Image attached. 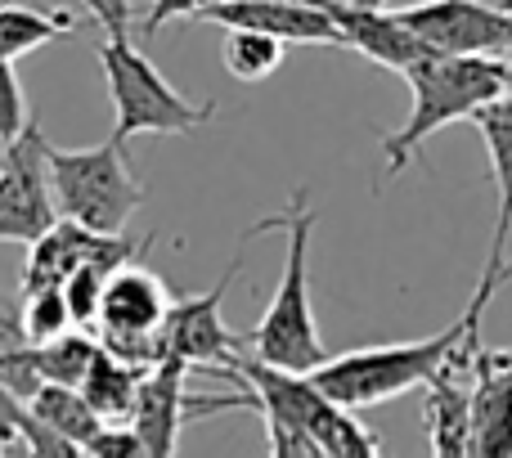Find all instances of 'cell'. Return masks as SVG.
<instances>
[{
  "instance_id": "1",
  "label": "cell",
  "mask_w": 512,
  "mask_h": 458,
  "mask_svg": "<svg viewBox=\"0 0 512 458\" xmlns=\"http://www.w3.org/2000/svg\"><path fill=\"white\" fill-rule=\"evenodd\" d=\"M230 378H239L243 391H252V405L265 414V441L279 458H373L378 436L355 418V409L337 405L333 396L310 382V373L279 369V364L256 360L252 351H239L225 364Z\"/></svg>"
},
{
  "instance_id": "2",
  "label": "cell",
  "mask_w": 512,
  "mask_h": 458,
  "mask_svg": "<svg viewBox=\"0 0 512 458\" xmlns=\"http://www.w3.org/2000/svg\"><path fill=\"white\" fill-rule=\"evenodd\" d=\"M508 274H512L508 265H486L468 310H463L450 328H441L436 337L369 346V351H346V355H324V360L310 369V382L346 409H369V405H382V400L405 396V391H414V387H427V382L441 373V364L454 355V346L463 342V333L481 324V310H486V301L495 297L499 283H504Z\"/></svg>"
},
{
  "instance_id": "3",
  "label": "cell",
  "mask_w": 512,
  "mask_h": 458,
  "mask_svg": "<svg viewBox=\"0 0 512 458\" xmlns=\"http://www.w3.org/2000/svg\"><path fill=\"white\" fill-rule=\"evenodd\" d=\"M256 229H283V234H288V252H283L279 288H274L261 324L243 337V346L265 364L310 373L328 355L324 342H319L315 306H310V234H315L310 189H292L288 207L274 212V216H265V221H256L252 234Z\"/></svg>"
},
{
  "instance_id": "4",
  "label": "cell",
  "mask_w": 512,
  "mask_h": 458,
  "mask_svg": "<svg viewBox=\"0 0 512 458\" xmlns=\"http://www.w3.org/2000/svg\"><path fill=\"white\" fill-rule=\"evenodd\" d=\"M409 81V117L391 135H382L378 153L387 162V180H396L405 167H414L423 144L441 126L472 117L486 99L504 90V59L495 54H427L423 63L405 72Z\"/></svg>"
},
{
  "instance_id": "5",
  "label": "cell",
  "mask_w": 512,
  "mask_h": 458,
  "mask_svg": "<svg viewBox=\"0 0 512 458\" xmlns=\"http://www.w3.org/2000/svg\"><path fill=\"white\" fill-rule=\"evenodd\" d=\"M45 176L54 212L99 234H122L135 207L144 203V185L135 180L126 144L117 135L95 149H54L45 140Z\"/></svg>"
},
{
  "instance_id": "6",
  "label": "cell",
  "mask_w": 512,
  "mask_h": 458,
  "mask_svg": "<svg viewBox=\"0 0 512 458\" xmlns=\"http://www.w3.org/2000/svg\"><path fill=\"white\" fill-rule=\"evenodd\" d=\"M99 63H104V81L113 95V135L117 140H135V135H194L216 117V104H194L185 99L153 59L131 45V36H104L99 45Z\"/></svg>"
},
{
  "instance_id": "7",
  "label": "cell",
  "mask_w": 512,
  "mask_h": 458,
  "mask_svg": "<svg viewBox=\"0 0 512 458\" xmlns=\"http://www.w3.org/2000/svg\"><path fill=\"white\" fill-rule=\"evenodd\" d=\"M167 288L153 270H144L140 261H126L108 274L104 283V297H99V315H95V328L99 346H108L113 355L122 360L140 364L149 369L153 360L167 355L162 346V319H167Z\"/></svg>"
},
{
  "instance_id": "8",
  "label": "cell",
  "mask_w": 512,
  "mask_h": 458,
  "mask_svg": "<svg viewBox=\"0 0 512 458\" xmlns=\"http://www.w3.org/2000/svg\"><path fill=\"white\" fill-rule=\"evenodd\" d=\"M50 176H45V135L27 117V126L5 144L0 158V243H32L54 225Z\"/></svg>"
},
{
  "instance_id": "9",
  "label": "cell",
  "mask_w": 512,
  "mask_h": 458,
  "mask_svg": "<svg viewBox=\"0 0 512 458\" xmlns=\"http://www.w3.org/2000/svg\"><path fill=\"white\" fill-rule=\"evenodd\" d=\"M243 270V252H234V261L225 265V274L216 279V288L207 292H189V297L171 301L167 306V319H162V346L171 355L189 364V369H212V364H230L234 355L243 351V337L225 328V292L234 288Z\"/></svg>"
},
{
  "instance_id": "10",
  "label": "cell",
  "mask_w": 512,
  "mask_h": 458,
  "mask_svg": "<svg viewBox=\"0 0 512 458\" xmlns=\"http://www.w3.org/2000/svg\"><path fill=\"white\" fill-rule=\"evenodd\" d=\"M405 27L432 54H495L512 50V14L481 0H423L414 9H396Z\"/></svg>"
},
{
  "instance_id": "11",
  "label": "cell",
  "mask_w": 512,
  "mask_h": 458,
  "mask_svg": "<svg viewBox=\"0 0 512 458\" xmlns=\"http://www.w3.org/2000/svg\"><path fill=\"white\" fill-rule=\"evenodd\" d=\"M198 18L216 27H252V32L279 36L283 45H342L333 9L301 5V0H212Z\"/></svg>"
},
{
  "instance_id": "12",
  "label": "cell",
  "mask_w": 512,
  "mask_h": 458,
  "mask_svg": "<svg viewBox=\"0 0 512 458\" xmlns=\"http://www.w3.org/2000/svg\"><path fill=\"white\" fill-rule=\"evenodd\" d=\"M185 378H189V364L180 355H162L144 369L140 387H135V405L126 423L135 427V436L144 441V454H176L180 445V427H185Z\"/></svg>"
},
{
  "instance_id": "13",
  "label": "cell",
  "mask_w": 512,
  "mask_h": 458,
  "mask_svg": "<svg viewBox=\"0 0 512 458\" xmlns=\"http://www.w3.org/2000/svg\"><path fill=\"white\" fill-rule=\"evenodd\" d=\"M472 454L508 458L512 454V351H490L481 342L472 364Z\"/></svg>"
},
{
  "instance_id": "14",
  "label": "cell",
  "mask_w": 512,
  "mask_h": 458,
  "mask_svg": "<svg viewBox=\"0 0 512 458\" xmlns=\"http://www.w3.org/2000/svg\"><path fill=\"white\" fill-rule=\"evenodd\" d=\"M333 23H337V32H342L346 50L364 54V59L382 63V68L400 72V77L432 54L405 27V18L387 14V9H364V5H351V0H333Z\"/></svg>"
},
{
  "instance_id": "15",
  "label": "cell",
  "mask_w": 512,
  "mask_h": 458,
  "mask_svg": "<svg viewBox=\"0 0 512 458\" xmlns=\"http://www.w3.org/2000/svg\"><path fill=\"white\" fill-rule=\"evenodd\" d=\"M472 126H477L481 140H486L490 167H495V189H499V221H495L486 265H508L512 270V256H508V243H512V95L508 90L486 99V104L472 113Z\"/></svg>"
},
{
  "instance_id": "16",
  "label": "cell",
  "mask_w": 512,
  "mask_h": 458,
  "mask_svg": "<svg viewBox=\"0 0 512 458\" xmlns=\"http://www.w3.org/2000/svg\"><path fill=\"white\" fill-rule=\"evenodd\" d=\"M140 378H144L140 364L113 355L108 346H95V355H90V364H86V373H81L77 391L86 396V405L95 409L104 423H126V418H131Z\"/></svg>"
},
{
  "instance_id": "17",
  "label": "cell",
  "mask_w": 512,
  "mask_h": 458,
  "mask_svg": "<svg viewBox=\"0 0 512 458\" xmlns=\"http://www.w3.org/2000/svg\"><path fill=\"white\" fill-rule=\"evenodd\" d=\"M27 409H32L54 436L77 445V454H81V445L99 432V423H104V418L86 405V396H81L77 387H63V382H41V387L27 396Z\"/></svg>"
},
{
  "instance_id": "18",
  "label": "cell",
  "mask_w": 512,
  "mask_h": 458,
  "mask_svg": "<svg viewBox=\"0 0 512 458\" xmlns=\"http://www.w3.org/2000/svg\"><path fill=\"white\" fill-rule=\"evenodd\" d=\"M77 32V18L68 9H54V14H41V9H23V5H0V59H18L27 50H41L54 36Z\"/></svg>"
},
{
  "instance_id": "19",
  "label": "cell",
  "mask_w": 512,
  "mask_h": 458,
  "mask_svg": "<svg viewBox=\"0 0 512 458\" xmlns=\"http://www.w3.org/2000/svg\"><path fill=\"white\" fill-rule=\"evenodd\" d=\"M221 63L230 77L239 81H265L279 72L283 63V41L279 36L252 32V27H225V45H221Z\"/></svg>"
},
{
  "instance_id": "20",
  "label": "cell",
  "mask_w": 512,
  "mask_h": 458,
  "mask_svg": "<svg viewBox=\"0 0 512 458\" xmlns=\"http://www.w3.org/2000/svg\"><path fill=\"white\" fill-rule=\"evenodd\" d=\"M27 346H32L36 378H41V382H63V387H77L99 342L90 333H81V328H68V333L50 337V342H27Z\"/></svg>"
},
{
  "instance_id": "21",
  "label": "cell",
  "mask_w": 512,
  "mask_h": 458,
  "mask_svg": "<svg viewBox=\"0 0 512 458\" xmlns=\"http://www.w3.org/2000/svg\"><path fill=\"white\" fill-rule=\"evenodd\" d=\"M72 315H68V301H63L59 288H32L23 292V315H18V337L23 342H50V337L68 333Z\"/></svg>"
},
{
  "instance_id": "22",
  "label": "cell",
  "mask_w": 512,
  "mask_h": 458,
  "mask_svg": "<svg viewBox=\"0 0 512 458\" xmlns=\"http://www.w3.org/2000/svg\"><path fill=\"white\" fill-rule=\"evenodd\" d=\"M113 274V265H99V261H86L77 265L72 274H63L59 292L68 301V315L77 328H95V315H99V297H104V283Z\"/></svg>"
},
{
  "instance_id": "23",
  "label": "cell",
  "mask_w": 512,
  "mask_h": 458,
  "mask_svg": "<svg viewBox=\"0 0 512 458\" xmlns=\"http://www.w3.org/2000/svg\"><path fill=\"white\" fill-rule=\"evenodd\" d=\"M27 126V99L18 86L14 59H0V144H9Z\"/></svg>"
},
{
  "instance_id": "24",
  "label": "cell",
  "mask_w": 512,
  "mask_h": 458,
  "mask_svg": "<svg viewBox=\"0 0 512 458\" xmlns=\"http://www.w3.org/2000/svg\"><path fill=\"white\" fill-rule=\"evenodd\" d=\"M90 458H144V441L135 436L131 423H99V432L81 445Z\"/></svg>"
},
{
  "instance_id": "25",
  "label": "cell",
  "mask_w": 512,
  "mask_h": 458,
  "mask_svg": "<svg viewBox=\"0 0 512 458\" xmlns=\"http://www.w3.org/2000/svg\"><path fill=\"white\" fill-rule=\"evenodd\" d=\"M207 5H212V0H153V5L144 9L140 32L144 36H158L162 23H176V18H198Z\"/></svg>"
},
{
  "instance_id": "26",
  "label": "cell",
  "mask_w": 512,
  "mask_h": 458,
  "mask_svg": "<svg viewBox=\"0 0 512 458\" xmlns=\"http://www.w3.org/2000/svg\"><path fill=\"white\" fill-rule=\"evenodd\" d=\"M104 27V36H131V0H81Z\"/></svg>"
},
{
  "instance_id": "27",
  "label": "cell",
  "mask_w": 512,
  "mask_h": 458,
  "mask_svg": "<svg viewBox=\"0 0 512 458\" xmlns=\"http://www.w3.org/2000/svg\"><path fill=\"white\" fill-rule=\"evenodd\" d=\"M504 90H508V95H512V50L504 54Z\"/></svg>"
},
{
  "instance_id": "28",
  "label": "cell",
  "mask_w": 512,
  "mask_h": 458,
  "mask_svg": "<svg viewBox=\"0 0 512 458\" xmlns=\"http://www.w3.org/2000/svg\"><path fill=\"white\" fill-rule=\"evenodd\" d=\"M351 5H364V9H387L391 0H351Z\"/></svg>"
},
{
  "instance_id": "29",
  "label": "cell",
  "mask_w": 512,
  "mask_h": 458,
  "mask_svg": "<svg viewBox=\"0 0 512 458\" xmlns=\"http://www.w3.org/2000/svg\"><path fill=\"white\" fill-rule=\"evenodd\" d=\"M481 5H490V9H504V14H512V0H481Z\"/></svg>"
},
{
  "instance_id": "30",
  "label": "cell",
  "mask_w": 512,
  "mask_h": 458,
  "mask_svg": "<svg viewBox=\"0 0 512 458\" xmlns=\"http://www.w3.org/2000/svg\"><path fill=\"white\" fill-rule=\"evenodd\" d=\"M301 5H324V9H333V0H301Z\"/></svg>"
},
{
  "instance_id": "31",
  "label": "cell",
  "mask_w": 512,
  "mask_h": 458,
  "mask_svg": "<svg viewBox=\"0 0 512 458\" xmlns=\"http://www.w3.org/2000/svg\"><path fill=\"white\" fill-rule=\"evenodd\" d=\"M0 5H5V0H0Z\"/></svg>"
}]
</instances>
